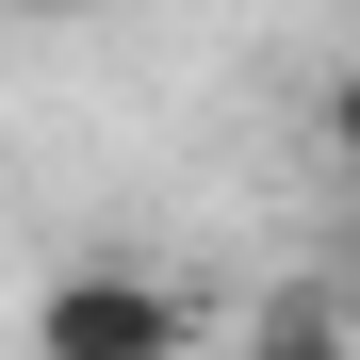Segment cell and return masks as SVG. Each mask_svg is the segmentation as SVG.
I'll return each instance as SVG.
<instances>
[{
    "label": "cell",
    "instance_id": "6da1fadb",
    "mask_svg": "<svg viewBox=\"0 0 360 360\" xmlns=\"http://www.w3.org/2000/svg\"><path fill=\"white\" fill-rule=\"evenodd\" d=\"M33 360H197V295L164 262H49Z\"/></svg>",
    "mask_w": 360,
    "mask_h": 360
},
{
    "label": "cell",
    "instance_id": "7a4b0ae2",
    "mask_svg": "<svg viewBox=\"0 0 360 360\" xmlns=\"http://www.w3.org/2000/svg\"><path fill=\"white\" fill-rule=\"evenodd\" d=\"M262 360H360V328H344V311H311V295H278V328H262Z\"/></svg>",
    "mask_w": 360,
    "mask_h": 360
},
{
    "label": "cell",
    "instance_id": "3957f363",
    "mask_svg": "<svg viewBox=\"0 0 360 360\" xmlns=\"http://www.w3.org/2000/svg\"><path fill=\"white\" fill-rule=\"evenodd\" d=\"M328 148H344V164H360V66H344V82H328Z\"/></svg>",
    "mask_w": 360,
    "mask_h": 360
},
{
    "label": "cell",
    "instance_id": "277c9868",
    "mask_svg": "<svg viewBox=\"0 0 360 360\" xmlns=\"http://www.w3.org/2000/svg\"><path fill=\"white\" fill-rule=\"evenodd\" d=\"M33 17H66V0H33Z\"/></svg>",
    "mask_w": 360,
    "mask_h": 360
}]
</instances>
